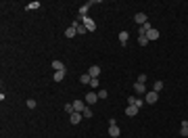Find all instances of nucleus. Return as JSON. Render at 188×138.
<instances>
[{"label":"nucleus","mask_w":188,"mask_h":138,"mask_svg":"<svg viewBox=\"0 0 188 138\" xmlns=\"http://www.w3.org/2000/svg\"><path fill=\"white\" fill-rule=\"evenodd\" d=\"M52 69H54V71H67V69H65V63H63V61H59V59H54V61H52Z\"/></svg>","instance_id":"4"},{"label":"nucleus","mask_w":188,"mask_h":138,"mask_svg":"<svg viewBox=\"0 0 188 138\" xmlns=\"http://www.w3.org/2000/svg\"><path fill=\"white\" fill-rule=\"evenodd\" d=\"M146 38H148V40H157V38H159V32H157L155 27H153V29H148V34H146Z\"/></svg>","instance_id":"15"},{"label":"nucleus","mask_w":188,"mask_h":138,"mask_svg":"<svg viewBox=\"0 0 188 138\" xmlns=\"http://www.w3.org/2000/svg\"><path fill=\"white\" fill-rule=\"evenodd\" d=\"M100 84H98V78H92V82H90V88H98Z\"/></svg>","instance_id":"28"},{"label":"nucleus","mask_w":188,"mask_h":138,"mask_svg":"<svg viewBox=\"0 0 188 138\" xmlns=\"http://www.w3.org/2000/svg\"><path fill=\"white\" fill-rule=\"evenodd\" d=\"M109 136H113V138L121 136V130H119L117 126H109Z\"/></svg>","instance_id":"10"},{"label":"nucleus","mask_w":188,"mask_h":138,"mask_svg":"<svg viewBox=\"0 0 188 138\" xmlns=\"http://www.w3.org/2000/svg\"><path fill=\"white\" fill-rule=\"evenodd\" d=\"M82 115H84L86 119H90V117H92V109H90V107H86V109L82 111Z\"/></svg>","instance_id":"21"},{"label":"nucleus","mask_w":188,"mask_h":138,"mask_svg":"<svg viewBox=\"0 0 188 138\" xmlns=\"http://www.w3.org/2000/svg\"><path fill=\"white\" fill-rule=\"evenodd\" d=\"M138 109H140V107H136V105H130V107L126 109V115H128V117H134V115L138 113Z\"/></svg>","instance_id":"9"},{"label":"nucleus","mask_w":188,"mask_h":138,"mask_svg":"<svg viewBox=\"0 0 188 138\" xmlns=\"http://www.w3.org/2000/svg\"><path fill=\"white\" fill-rule=\"evenodd\" d=\"M75 34H77V29H75V27H73V25H71V27H67V29H65V36H67V38H73V36H75Z\"/></svg>","instance_id":"18"},{"label":"nucleus","mask_w":188,"mask_h":138,"mask_svg":"<svg viewBox=\"0 0 188 138\" xmlns=\"http://www.w3.org/2000/svg\"><path fill=\"white\" fill-rule=\"evenodd\" d=\"M80 82H82V84H90V82H92V75H90V73H82V75H80Z\"/></svg>","instance_id":"16"},{"label":"nucleus","mask_w":188,"mask_h":138,"mask_svg":"<svg viewBox=\"0 0 188 138\" xmlns=\"http://www.w3.org/2000/svg\"><path fill=\"white\" fill-rule=\"evenodd\" d=\"M128 103H130V105H136V103H138V98H136V96H130V98H128Z\"/></svg>","instance_id":"29"},{"label":"nucleus","mask_w":188,"mask_h":138,"mask_svg":"<svg viewBox=\"0 0 188 138\" xmlns=\"http://www.w3.org/2000/svg\"><path fill=\"white\" fill-rule=\"evenodd\" d=\"M136 82H138V84H144V82H146V73H140V75H138V80H136Z\"/></svg>","instance_id":"27"},{"label":"nucleus","mask_w":188,"mask_h":138,"mask_svg":"<svg viewBox=\"0 0 188 138\" xmlns=\"http://www.w3.org/2000/svg\"><path fill=\"white\" fill-rule=\"evenodd\" d=\"M134 92L140 96V94H146L148 90H146V86H144V84H138V82H136V84H134Z\"/></svg>","instance_id":"8"},{"label":"nucleus","mask_w":188,"mask_h":138,"mask_svg":"<svg viewBox=\"0 0 188 138\" xmlns=\"http://www.w3.org/2000/svg\"><path fill=\"white\" fill-rule=\"evenodd\" d=\"M73 109H75L77 113H82V111L86 109V100H73Z\"/></svg>","instance_id":"6"},{"label":"nucleus","mask_w":188,"mask_h":138,"mask_svg":"<svg viewBox=\"0 0 188 138\" xmlns=\"http://www.w3.org/2000/svg\"><path fill=\"white\" fill-rule=\"evenodd\" d=\"M180 136H188V121H182V126H180Z\"/></svg>","instance_id":"19"},{"label":"nucleus","mask_w":188,"mask_h":138,"mask_svg":"<svg viewBox=\"0 0 188 138\" xmlns=\"http://www.w3.org/2000/svg\"><path fill=\"white\" fill-rule=\"evenodd\" d=\"M82 119H84V115H82V113H77V111H73V113H71V124H73V126H77Z\"/></svg>","instance_id":"7"},{"label":"nucleus","mask_w":188,"mask_h":138,"mask_svg":"<svg viewBox=\"0 0 188 138\" xmlns=\"http://www.w3.org/2000/svg\"><path fill=\"white\" fill-rule=\"evenodd\" d=\"M34 8H40V2H38V0H34V2L27 4V11H34Z\"/></svg>","instance_id":"20"},{"label":"nucleus","mask_w":188,"mask_h":138,"mask_svg":"<svg viewBox=\"0 0 188 138\" xmlns=\"http://www.w3.org/2000/svg\"><path fill=\"white\" fill-rule=\"evenodd\" d=\"M96 94H98V98H107V96H109V92L105 90V88H100V90L96 92Z\"/></svg>","instance_id":"24"},{"label":"nucleus","mask_w":188,"mask_h":138,"mask_svg":"<svg viewBox=\"0 0 188 138\" xmlns=\"http://www.w3.org/2000/svg\"><path fill=\"white\" fill-rule=\"evenodd\" d=\"M128 38H130V34H128L126 29H123V32H119V42H121L123 46H126V42H128Z\"/></svg>","instance_id":"17"},{"label":"nucleus","mask_w":188,"mask_h":138,"mask_svg":"<svg viewBox=\"0 0 188 138\" xmlns=\"http://www.w3.org/2000/svg\"><path fill=\"white\" fill-rule=\"evenodd\" d=\"M80 21L84 23V27H86L88 32H96V21H94V19H90L88 15H86V17H80Z\"/></svg>","instance_id":"1"},{"label":"nucleus","mask_w":188,"mask_h":138,"mask_svg":"<svg viewBox=\"0 0 188 138\" xmlns=\"http://www.w3.org/2000/svg\"><path fill=\"white\" fill-rule=\"evenodd\" d=\"M25 105H27V109H36V100H34V98H27Z\"/></svg>","instance_id":"25"},{"label":"nucleus","mask_w":188,"mask_h":138,"mask_svg":"<svg viewBox=\"0 0 188 138\" xmlns=\"http://www.w3.org/2000/svg\"><path fill=\"white\" fill-rule=\"evenodd\" d=\"M157 100H159V92L150 90V92H146V94H144V103H146V105H155Z\"/></svg>","instance_id":"2"},{"label":"nucleus","mask_w":188,"mask_h":138,"mask_svg":"<svg viewBox=\"0 0 188 138\" xmlns=\"http://www.w3.org/2000/svg\"><path fill=\"white\" fill-rule=\"evenodd\" d=\"M65 111H67V113H69V115H71V113H73V111H75V109H73V103H69V105H65Z\"/></svg>","instance_id":"26"},{"label":"nucleus","mask_w":188,"mask_h":138,"mask_svg":"<svg viewBox=\"0 0 188 138\" xmlns=\"http://www.w3.org/2000/svg\"><path fill=\"white\" fill-rule=\"evenodd\" d=\"M96 100H98V94L96 92H88L86 94V105H94Z\"/></svg>","instance_id":"5"},{"label":"nucleus","mask_w":188,"mask_h":138,"mask_svg":"<svg viewBox=\"0 0 188 138\" xmlns=\"http://www.w3.org/2000/svg\"><path fill=\"white\" fill-rule=\"evenodd\" d=\"M96 4V2H86V4H82V8H80V17H86V13H88V8Z\"/></svg>","instance_id":"11"},{"label":"nucleus","mask_w":188,"mask_h":138,"mask_svg":"<svg viewBox=\"0 0 188 138\" xmlns=\"http://www.w3.org/2000/svg\"><path fill=\"white\" fill-rule=\"evenodd\" d=\"M134 21H136V25H144V23H148V17H146V13H136Z\"/></svg>","instance_id":"3"},{"label":"nucleus","mask_w":188,"mask_h":138,"mask_svg":"<svg viewBox=\"0 0 188 138\" xmlns=\"http://www.w3.org/2000/svg\"><path fill=\"white\" fill-rule=\"evenodd\" d=\"M88 73H90L92 78H98V75H100V67H98V65H92V67L88 69Z\"/></svg>","instance_id":"13"},{"label":"nucleus","mask_w":188,"mask_h":138,"mask_svg":"<svg viewBox=\"0 0 188 138\" xmlns=\"http://www.w3.org/2000/svg\"><path fill=\"white\" fill-rule=\"evenodd\" d=\"M65 73H67V71H54V73H52L54 82H63V80H65Z\"/></svg>","instance_id":"14"},{"label":"nucleus","mask_w":188,"mask_h":138,"mask_svg":"<svg viewBox=\"0 0 188 138\" xmlns=\"http://www.w3.org/2000/svg\"><path fill=\"white\" fill-rule=\"evenodd\" d=\"M148 29H153V27H150V23H144V25H140V27H138V34H140V36H146V34H148Z\"/></svg>","instance_id":"12"},{"label":"nucleus","mask_w":188,"mask_h":138,"mask_svg":"<svg viewBox=\"0 0 188 138\" xmlns=\"http://www.w3.org/2000/svg\"><path fill=\"white\" fill-rule=\"evenodd\" d=\"M153 90H155V92H161V90H163V82H161V80H157V82H155V88H153Z\"/></svg>","instance_id":"22"},{"label":"nucleus","mask_w":188,"mask_h":138,"mask_svg":"<svg viewBox=\"0 0 188 138\" xmlns=\"http://www.w3.org/2000/svg\"><path fill=\"white\" fill-rule=\"evenodd\" d=\"M138 44L146 46V44H148V38H146V36H138Z\"/></svg>","instance_id":"23"}]
</instances>
